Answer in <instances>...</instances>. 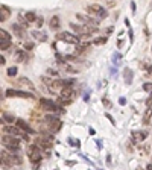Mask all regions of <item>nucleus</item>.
Here are the masks:
<instances>
[{"mask_svg":"<svg viewBox=\"0 0 152 170\" xmlns=\"http://www.w3.org/2000/svg\"><path fill=\"white\" fill-rule=\"evenodd\" d=\"M11 47V40H0V50H8Z\"/></svg>","mask_w":152,"mask_h":170,"instance_id":"6ab92c4d","label":"nucleus"},{"mask_svg":"<svg viewBox=\"0 0 152 170\" xmlns=\"http://www.w3.org/2000/svg\"><path fill=\"white\" fill-rule=\"evenodd\" d=\"M32 37H35L38 41H46V40H47V35H46L44 32L41 33V32H38V31H34V32H32Z\"/></svg>","mask_w":152,"mask_h":170,"instance_id":"f3484780","label":"nucleus"},{"mask_svg":"<svg viewBox=\"0 0 152 170\" xmlns=\"http://www.w3.org/2000/svg\"><path fill=\"white\" fill-rule=\"evenodd\" d=\"M107 40H108L107 37H101V38H96V40H94L93 43L99 46V44H105V43H107Z\"/></svg>","mask_w":152,"mask_h":170,"instance_id":"5701e85b","label":"nucleus"},{"mask_svg":"<svg viewBox=\"0 0 152 170\" xmlns=\"http://www.w3.org/2000/svg\"><path fill=\"white\" fill-rule=\"evenodd\" d=\"M17 73H18L17 67H9V69H8V76H11V78H14Z\"/></svg>","mask_w":152,"mask_h":170,"instance_id":"4be33fe9","label":"nucleus"},{"mask_svg":"<svg viewBox=\"0 0 152 170\" xmlns=\"http://www.w3.org/2000/svg\"><path fill=\"white\" fill-rule=\"evenodd\" d=\"M12 31H14V33L17 37H20V38H26V32H24V28H22L18 23H15V24H12Z\"/></svg>","mask_w":152,"mask_h":170,"instance_id":"9b49d317","label":"nucleus"},{"mask_svg":"<svg viewBox=\"0 0 152 170\" xmlns=\"http://www.w3.org/2000/svg\"><path fill=\"white\" fill-rule=\"evenodd\" d=\"M49 26H50V29H52V31H56V29H59V17H58V15L52 17V18H50V23H49Z\"/></svg>","mask_w":152,"mask_h":170,"instance_id":"4468645a","label":"nucleus"},{"mask_svg":"<svg viewBox=\"0 0 152 170\" xmlns=\"http://www.w3.org/2000/svg\"><path fill=\"white\" fill-rule=\"evenodd\" d=\"M44 121H46V128H47V132L50 134H53V132H58L59 129H61L62 123H61V120H59L56 117V114H47V115H44Z\"/></svg>","mask_w":152,"mask_h":170,"instance_id":"f257e3e1","label":"nucleus"},{"mask_svg":"<svg viewBox=\"0 0 152 170\" xmlns=\"http://www.w3.org/2000/svg\"><path fill=\"white\" fill-rule=\"evenodd\" d=\"M37 20V15L34 14V12H26V22L28 23H32Z\"/></svg>","mask_w":152,"mask_h":170,"instance_id":"aec40b11","label":"nucleus"},{"mask_svg":"<svg viewBox=\"0 0 152 170\" xmlns=\"http://www.w3.org/2000/svg\"><path fill=\"white\" fill-rule=\"evenodd\" d=\"M6 96L8 97H23V99H34V94L22 90H6Z\"/></svg>","mask_w":152,"mask_h":170,"instance_id":"423d86ee","label":"nucleus"},{"mask_svg":"<svg viewBox=\"0 0 152 170\" xmlns=\"http://www.w3.org/2000/svg\"><path fill=\"white\" fill-rule=\"evenodd\" d=\"M9 15H11L9 8H5V6H2V8H0V22H5V20H8Z\"/></svg>","mask_w":152,"mask_h":170,"instance_id":"ddd939ff","label":"nucleus"},{"mask_svg":"<svg viewBox=\"0 0 152 170\" xmlns=\"http://www.w3.org/2000/svg\"><path fill=\"white\" fill-rule=\"evenodd\" d=\"M2 143L6 147V151H9V152H18L20 151V140L17 137H14V135H9V134L3 135Z\"/></svg>","mask_w":152,"mask_h":170,"instance_id":"f03ea898","label":"nucleus"},{"mask_svg":"<svg viewBox=\"0 0 152 170\" xmlns=\"http://www.w3.org/2000/svg\"><path fill=\"white\" fill-rule=\"evenodd\" d=\"M146 105H148V106H152V97H149V99L146 100Z\"/></svg>","mask_w":152,"mask_h":170,"instance_id":"c85d7f7f","label":"nucleus"},{"mask_svg":"<svg viewBox=\"0 0 152 170\" xmlns=\"http://www.w3.org/2000/svg\"><path fill=\"white\" fill-rule=\"evenodd\" d=\"M102 102H103V103H105V106H110V105H111V103H110V102H108L107 99H103Z\"/></svg>","mask_w":152,"mask_h":170,"instance_id":"7c9ffc66","label":"nucleus"},{"mask_svg":"<svg viewBox=\"0 0 152 170\" xmlns=\"http://www.w3.org/2000/svg\"><path fill=\"white\" fill-rule=\"evenodd\" d=\"M3 131H5V134H9V135H14V137L28 140V137H26L24 132H23L18 126H17V128H14V126H3Z\"/></svg>","mask_w":152,"mask_h":170,"instance_id":"0eeeda50","label":"nucleus"},{"mask_svg":"<svg viewBox=\"0 0 152 170\" xmlns=\"http://www.w3.org/2000/svg\"><path fill=\"white\" fill-rule=\"evenodd\" d=\"M5 120L8 121V123H14L15 121V117L12 114H5Z\"/></svg>","mask_w":152,"mask_h":170,"instance_id":"b1692460","label":"nucleus"},{"mask_svg":"<svg viewBox=\"0 0 152 170\" xmlns=\"http://www.w3.org/2000/svg\"><path fill=\"white\" fill-rule=\"evenodd\" d=\"M47 74H49V76H52V78H56V76H58V71L49 69V70H47Z\"/></svg>","mask_w":152,"mask_h":170,"instance_id":"a878e982","label":"nucleus"},{"mask_svg":"<svg viewBox=\"0 0 152 170\" xmlns=\"http://www.w3.org/2000/svg\"><path fill=\"white\" fill-rule=\"evenodd\" d=\"M0 40H11L9 32H6L5 29H0Z\"/></svg>","mask_w":152,"mask_h":170,"instance_id":"412c9836","label":"nucleus"},{"mask_svg":"<svg viewBox=\"0 0 152 170\" xmlns=\"http://www.w3.org/2000/svg\"><path fill=\"white\" fill-rule=\"evenodd\" d=\"M28 155H29V158H31V162H32V164H35V166H38L40 162L43 161L41 149H40L37 144H31V146H29V149H28Z\"/></svg>","mask_w":152,"mask_h":170,"instance_id":"7ed1b4c3","label":"nucleus"},{"mask_svg":"<svg viewBox=\"0 0 152 170\" xmlns=\"http://www.w3.org/2000/svg\"><path fill=\"white\" fill-rule=\"evenodd\" d=\"M87 12L90 15H97L99 18H105L108 14H107V11H105L101 5H90L88 8H87Z\"/></svg>","mask_w":152,"mask_h":170,"instance_id":"39448f33","label":"nucleus"},{"mask_svg":"<svg viewBox=\"0 0 152 170\" xmlns=\"http://www.w3.org/2000/svg\"><path fill=\"white\" fill-rule=\"evenodd\" d=\"M143 90L148 91V93H152V84L151 82H146V84L143 85Z\"/></svg>","mask_w":152,"mask_h":170,"instance_id":"393cba45","label":"nucleus"},{"mask_svg":"<svg viewBox=\"0 0 152 170\" xmlns=\"http://www.w3.org/2000/svg\"><path fill=\"white\" fill-rule=\"evenodd\" d=\"M123 78H125V82H126V84H131V82H133V70L125 69L123 70Z\"/></svg>","mask_w":152,"mask_h":170,"instance_id":"2eb2a0df","label":"nucleus"},{"mask_svg":"<svg viewBox=\"0 0 152 170\" xmlns=\"http://www.w3.org/2000/svg\"><path fill=\"white\" fill-rule=\"evenodd\" d=\"M15 123H17V126H18L20 129H22L23 132H28V134H32V132H34V129H32V128H31L28 123H26L24 120H22V119L15 120Z\"/></svg>","mask_w":152,"mask_h":170,"instance_id":"9d476101","label":"nucleus"},{"mask_svg":"<svg viewBox=\"0 0 152 170\" xmlns=\"http://www.w3.org/2000/svg\"><path fill=\"white\" fill-rule=\"evenodd\" d=\"M151 115H152V108H151V106H148L146 112H144V115H143V123H144V125H148V123H149Z\"/></svg>","mask_w":152,"mask_h":170,"instance_id":"a211bd4d","label":"nucleus"},{"mask_svg":"<svg viewBox=\"0 0 152 170\" xmlns=\"http://www.w3.org/2000/svg\"><path fill=\"white\" fill-rule=\"evenodd\" d=\"M37 23H38V28H40V26L43 24V18H38V20H37Z\"/></svg>","mask_w":152,"mask_h":170,"instance_id":"c756f323","label":"nucleus"},{"mask_svg":"<svg viewBox=\"0 0 152 170\" xmlns=\"http://www.w3.org/2000/svg\"><path fill=\"white\" fill-rule=\"evenodd\" d=\"M56 40L58 41H64V43H70V44H79L81 43V40L70 32H59L56 35Z\"/></svg>","mask_w":152,"mask_h":170,"instance_id":"20e7f679","label":"nucleus"},{"mask_svg":"<svg viewBox=\"0 0 152 170\" xmlns=\"http://www.w3.org/2000/svg\"><path fill=\"white\" fill-rule=\"evenodd\" d=\"M144 138H146V132H142V131H134L133 132V141L142 143V141H144Z\"/></svg>","mask_w":152,"mask_h":170,"instance_id":"f8f14e48","label":"nucleus"},{"mask_svg":"<svg viewBox=\"0 0 152 170\" xmlns=\"http://www.w3.org/2000/svg\"><path fill=\"white\" fill-rule=\"evenodd\" d=\"M24 49H26V50H32V49H34V43H29V41H28V43L24 44Z\"/></svg>","mask_w":152,"mask_h":170,"instance_id":"bb28decb","label":"nucleus"},{"mask_svg":"<svg viewBox=\"0 0 152 170\" xmlns=\"http://www.w3.org/2000/svg\"><path fill=\"white\" fill-rule=\"evenodd\" d=\"M18 84H20V85H24L26 88H31V90H34V88H35L34 84H32L29 79H26V78H20V79H18Z\"/></svg>","mask_w":152,"mask_h":170,"instance_id":"dca6fc26","label":"nucleus"},{"mask_svg":"<svg viewBox=\"0 0 152 170\" xmlns=\"http://www.w3.org/2000/svg\"><path fill=\"white\" fill-rule=\"evenodd\" d=\"M79 22H84L85 24H93V26H97V20L93 18V15H81V14H78L76 15Z\"/></svg>","mask_w":152,"mask_h":170,"instance_id":"1a4fd4ad","label":"nucleus"},{"mask_svg":"<svg viewBox=\"0 0 152 170\" xmlns=\"http://www.w3.org/2000/svg\"><path fill=\"white\" fill-rule=\"evenodd\" d=\"M76 96V93L75 90L71 87H62L61 88V93H59V99H70V100H73Z\"/></svg>","mask_w":152,"mask_h":170,"instance_id":"6e6552de","label":"nucleus"},{"mask_svg":"<svg viewBox=\"0 0 152 170\" xmlns=\"http://www.w3.org/2000/svg\"><path fill=\"white\" fill-rule=\"evenodd\" d=\"M5 62H6V59H5V58H3L2 55H0V65H3Z\"/></svg>","mask_w":152,"mask_h":170,"instance_id":"cd10ccee","label":"nucleus"}]
</instances>
